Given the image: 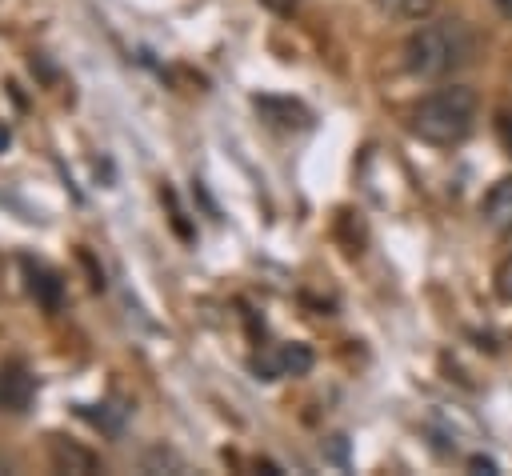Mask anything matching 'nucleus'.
Segmentation results:
<instances>
[{
	"instance_id": "1",
	"label": "nucleus",
	"mask_w": 512,
	"mask_h": 476,
	"mask_svg": "<svg viewBox=\"0 0 512 476\" xmlns=\"http://www.w3.org/2000/svg\"><path fill=\"white\" fill-rule=\"evenodd\" d=\"M480 116V100L468 84H440L428 96H420V104L412 108V136L432 144V148H456L472 136Z\"/></svg>"
},
{
	"instance_id": "2",
	"label": "nucleus",
	"mask_w": 512,
	"mask_h": 476,
	"mask_svg": "<svg viewBox=\"0 0 512 476\" xmlns=\"http://www.w3.org/2000/svg\"><path fill=\"white\" fill-rule=\"evenodd\" d=\"M472 56V32L464 20H420V28L404 40V68L420 80H444L464 68Z\"/></svg>"
},
{
	"instance_id": "3",
	"label": "nucleus",
	"mask_w": 512,
	"mask_h": 476,
	"mask_svg": "<svg viewBox=\"0 0 512 476\" xmlns=\"http://www.w3.org/2000/svg\"><path fill=\"white\" fill-rule=\"evenodd\" d=\"M308 364H312V352L304 344H280L256 360V372L260 380H280V376H304Z\"/></svg>"
},
{
	"instance_id": "4",
	"label": "nucleus",
	"mask_w": 512,
	"mask_h": 476,
	"mask_svg": "<svg viewBox=\"0 0 512 476\" xmlns=\"http://www.w3.org/2000/svg\"><path fill=\"white\" fill-rule=\"evenodd\" d=\"M480 220L496 232V236H512V176H500L484 200H480Z\"/></svg>"
},
{
	"instance_id": "5",
	"label": "nucleus",
	"mask_w": 512,
	"mask_h": 476,
	"mask_svg": "<svg viewBox=\"0 0 512 476\" xmlns=\"http://www.w3.org/2000/svg\"><path fill=\"white\" fill-rule=\"evenodd\" d=\"M32 392H36V380L20 368H4L0 372V408L4 412H24L32 404Z\"/></svg>"
},
{
	"instance_id": "6",
	"label": "nucleus",
	"mask_w": 512,
	"mask_h": 476,
	"mask_svg": "<svg viewBox=\"0 0 512 476\" xmlns=\"http://www.w3.org/2000/svg\"><path fill=\"white\" fill-rule=\"evenodd\" d=\"M388 20H400V24H420L436 12V0H372Z\"/></svg>"
},
{
	"instance_id": "7",
	"label": "nucleus",
	"mask_w": 512,
	"mask_h": 476,
	"mask_svg": "<svg viewBox=\"0 0 512 476\" xmlns=\"http://www.w3.org/2000/svg\"><path fill=\"white\" fill-rule=\"evenodd\" d=\"M492 288H496V296H500V300H508V304H512V252L496 264V272H492Z\"/></svg>"
},
{
	"instance_id": "8",
	"label": "nucleus",
	"mask_w": 512,
	"mask_h": 476,
	"mask_svg": "<svg viewBox=\"0 0 512 476\" xmlns=\"http://www.w3.org/2000/svg\"><path fill=\"white\" fill-rule=\"evenodd\" d=\"M468 468H476V472H496V460H488V456H472Z\"/></svg>"
},
{
	"instance_id": "9",
	"label": "nucleus",
	"mask_w": 512,
	"mask_h": 476,
	"mask_svg": "<svg viewBox=\"0 0 512 476\" xmlns=\"http://www.w3.org/2000/svg\"><path fill=\"white\" fill-rule=\"evenodd\" d=\"M260 4H268L272 12H280V16H288L292 8H296V0H260Z\"/></svg>"
},
{
	"instance_id": "10",
	"label": "nucleus",
	"mask_w": 512,
	"mask_h": 476,
	"mask_svg": "<svg viewBox=\"0 0 512 476\" xmlns=\"http://www.w3.org/2000/svg\"><path fill=\"white\" fill-rule=\"evenodd\" d=\"M500 132H504V140L512 144V108H508V112L500 116Z\"/></svg>"
},
{
	"instance_id": "11",
	"label": "nucleus",
	"mask_w": 512,
	"mask_h": 476,
	"mask_svg": "<svg viewBox=\"0 0 512 476\" xmlns=\"http://www.w3.org/2000/svg\"><path fill=\"white\" fill-rule=\"evenodd\" d=\"M496 4H500V12H504V16H512V0H496Z\"/></svg>"
},
{
	"instance_id": "12",
	"label": "nucleus",
	"mask_w": 512,
	"mask_h": 476,
	"mask_svg": "<svg viewBox=\"0 0 512 476\" xmlns=\"http://www.w3.org/2000/svg\"><path fill=\"white\" fill-rule=\"evenodd\" d=\"M0 140H8V132H4V128H0Z\"/></svg>"
}]
</instances>
